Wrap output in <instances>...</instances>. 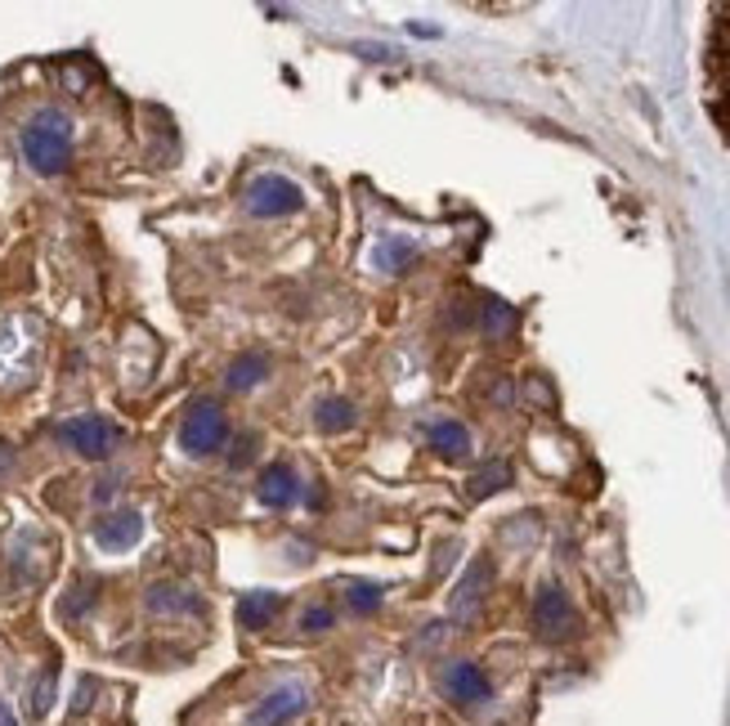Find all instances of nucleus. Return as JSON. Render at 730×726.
Masks as SVG:
<instances>
[{"label": "nucleus", "instance_id": "f257e3e1", "mask_svg": "<svg viewBox=\"0 0 730 726\" xmlns=\"http://www.w3.org/2000/svg\"><path fill=\"white\" fill-rule=\"evenodd\" d=\"M23 158L36 175H59L72 166V143H77V130H72V117L63 108H41L32 113V122L18 135Z\"/></svg>", "mask_w": 730, "mask_h": 726}, {"label": "nucleus", "instance_id": "f03ea898", "mask_svg": "<svg viewBox=\"0 0 730 726\" xmlns=\"http://www.w3.org/2000/svg\"><path fill=\"white\" fill-rule=\"evenodd\" d=\"M229 440V417L225 409L215 404V399H198V404H189L185 422H179V449H185L189 458H211L221 453Z\"/></svg>", "mask_w": 730, "mask_h": 726}, {"label": "nucleus", "instance_id": "7ed1b4c3", "mask_svg": "<svg viewBox=\"0 0 730 726\" xmlns=\"http://www.w3.org/2000/svg\"><path fill=\"white\" fill-rule=\"evenodd\" d=\"M59 440L72 449V453H81V458H90V462H103V458H113L117 453V445H122V430L108 422V417H99V413H86V417H67V422H59Z\"/></svg>", "mask_w": 730, "mask_h": 726}, {"label": "nucleus", "instance_id": "20e7f679", "mask_svg": "<svg viewBox=\"0 0 730 726\" xmlns=\"http://www.w3.org/2000/svg\"><path fill=\"white\" fill-rule=\"evenodd\" d=\"M242 202H247V215H255V221H282V215H297L305 206V193L287 175H261V179H251Z\"/></svg>", "mask_w": 730, "mask_h": 726}, {"label": "nucleus", "instance_id": "39448f33", "mask_svg": "<svg viewBox=\"0 0 730 726\" xmlns=\"http://www.w3.org/2000/svg\"><path fill=\"white\" fill-rule=\"evenodd\" d=\"M533 633L542 641H569L578 633V610L561 584H542L533 597Z\"/></svg>", "mask_w": 730, "mask_h": 726}, {"label": "nucleus", "instance_id": "423d86ee", "mask_svg": "<svg viewBox=\"0 0 730 726\" xmlns=\"http://www.w3.org/2000/svg\"><path fill=\"white\" fill-rule=\"evenodd\" d=\"M440 691H444V700H453L457 709H476V704H484V700L493 696V686H489V677H484L480 664L457 660V664H444V668H440Z\"/></svg>", "mask_w": 730, "mask_h": 726}, {"label": "nucleus", "instance_id": "0eeeda50", "mask_svg": "<svg viewBox=\"0 0 730 726\" xmlns=\"http://www.w3.org/2000/svg\"><path fill=\"white\" fill-rule=\"evenodd\" d=\"M310 709V691L301 681H282V686H274V691L251 709V717H247V726H287L291 717H301Z\"/></svg>", "mask_w": 730, "mask_h": 726}, {"label": "nucleus", "instance_id": "6e6552de", "mask_svg": "<svg viewBox=\"0 0 730 726\" xmlns=\"http://www.w3.org/2000/svg\"><path fill=\"white\" fill-rule=\"evenodd\" d=\"M301 476L291 471V462H274L261 471V480H255V498H261V506H274V512H287V506L301 502Z\"/></svg>", "mask_w": 730, "mask_h": 726}, {"label": "nucleus", "instance_id": "1a4fd4ad", "mask_svg": "<svg viewBox=\"0 0 730 726\" xmlns=\"http://www.w3.org/2000/svg\"><path fill=\"white\" fill-rule=\"evenodd\" d=\"M489 588H493V561H489V556H476V561L466 565L462 584L453 588V614H457V619H470V614L484 605Z\"/></svg>", "mask_w": 730, "mask_h": 726}, {"label": "nucleus", "instance_id": "9d476101", "mask_svg": "<svg viewBox=\"0 0 730 726\" xmlns=\"http://www.w3.org/2000/svg\"><path fill=\"white\" fill-rule=\"evenodd\" d=\"M139 538H143V516L130 512V506H122V512L103 516V521L95 525V542H99L103 552H130Z\"/></svg>", "mask_w": 730, "mask_h": 726}, {"label": "nucleus", "instance_id": "9b49d317", "mask_svg": "<svg viewBox=\"0 0 730 726\" xmlns=\"http://www.w3.org/2000/svg\"><path fill=\"white\" fill-rule=\"evenodd\" d=\"M269 368H274V363H269V354L265 350H242L234 363H229V368H225V386L229 390H255V386H261V381H269Z\"/></svg>", "mask_w": 730, "mask_h": 726}, {"label": "nucleus", "instance_id": "f8f14e48", "mask_svg": "<svg viewBox=\"0 0 730 726\" xmlns=\"http://www.w3.org/2000/svg\"><path fill=\"white\" fill-rule=\"evenodd\" d=\"M143 605H149L153 614H198L202 597L185 584H153L149 592H143Z\"/></svg>", "mask_w": 730, "mask_h": 726}, {"label": "nucleus", "instance_id": "ddd939ff", "mask_svg": "<svg viewBox=\"0 0 730 726\" xmlns=\"http://www.w3.org/2000/svg\"><path fill=\"white\" fill-rule=\"evenodd\" d=\"M426 440H430L435 453L449 458V462H462V458L470 453V430H466L462 422H453V417L430 422V426H426Z\"/></svg>", "mask_w": 730, "mask_h": 726}, {"label": "nucleus", "instance_id": "4468645a", "mask_svg": "<svg viewBox=\"0 0 730 726\" xmlns=\"http://www.w3.org/2000/svg\"><path fill=\"white\" fill-rule=\"evenodd\" d=\"M278 610H282V597H274V592H247V597H238V624L247 633H265L274 624Z\"/></svg>", "mask_w": 730, "mask_h": 726}, {"label": "nucleus", "instance_id": "2eb2a0df", "mask_svg": "<svg viewBox=\"0 0 730 726\" xmlns=\"http://www.w3.org/2000/svg\"><path fill=\"white\" fill-rule=\"evenodd\" d=\"M314 426H318L323 435L354 430V426H358V409L350 404V399H341V395H327V399H318V409H314Z\"/></svg>", "mask_w": 730, "mask_h": 726}, {"label": "nucleus", "instance_id": "dca6fc26", "mask_svg": "<svg viewBox=\"0 0 730 726\" xmlns=\"http://www.w3.org/2000/svg\"><path fill=\"white\" fill-rule=\"evenodd\" d=\"M413 261H417V242L408 238H381V247L373 251V265L381 274H404Z\"/></svg>", "mask_w": 730, "mask_h": 726}, {"label": "nucleus", "instance_id": "f3484780", "mask_svg": "<svg viewBox=\"0 0 730 726\" xmlns=\"http://www.w3.org/2000/svg\"><path fill=\"white\" fill-rule=\"evenodd\" d=\"M506 485H511V466H506V462H489L484 471H476V476L466 480V498L480 502V498H489V493H498V489H506Z\"/></svg>", "mask_w": 730, "mask_h": 726}, {"label": "nucleus", "instance_id": "a211bd4d", "mask_svg": "<svg viewBox=\"0 0 730 726\" xmlns=\"http://www.w3.org/2000/svg\"><path fill=\"white\" fill-rule=\"evenodd\" d=\"M54 691H59V664H46L32 681V696H27V709L32 717H46L54 709Z\"/></svg>", "mask_w": 730, "mask_h": 726}, {"label": "nucleus", "instance_id": "6ab92c4d", "mask_svg": "<svg viewBox=\"0 0 730 726\" xmlns=\"http://www.w3.org/2000/svg\"><path fill=\"white\" fill-rule=\"evenodd\" d=\"M381 601H386V592L377 584H363V578H350V584H345V605L354 614H377Z\"/></svg>", "mask_w": 730, "mask_h": 726}, {"label": "nucleus", "instance_id": "aec40b11", "mask_svg": "<svg viewBox=\"0 0 730 726\" xmlns=\"http://www.w3.org/2000/svg\"><path fill=\"white\" fill-rule=\"evenodd\" d=\"M484 328H489V337H506L511 328H516V310L511 305H502V301H484Z\"/></svg>", "mask_w": 730, "mask_h": 726}, {"label": "nucleus", "instance_id": "412c9836", "mask_svg": "<svg viewBox=\"0 0 730 726\" xmlns=\"http://www.w3.org/2000/svg\"><path fill=\"white\" fill-rule=\"evenodd\" d=\"M332 624H337V610L332 605H310L301 614V633H327Z\"/></svg>", "mask_w": 730, "mask_h": 726}, {"label": "nucleus", "instance_id": "4be33fe9", "mask_svg": "<svg viewBox=\"0 0 730 726\" xmlns=\"http://www.w3.org/2000/svg\"><path fill=\"white\" fill-rule=\"evenodd\" d=\"M90 605H95V584H77L63 601V614H67V619H77V614H86Z\"/></svg>", "mask_w": 730, "mask_h": 726}, {"label": "nucleus", "instance_id": "5701e85b", "mask_svg": "<svg viewBox=\"0 0 730 726\" xmlns=\"http://www.w3.org/2000/svg\"><path fill=\"white\" fill-rule=\"evenodd\" d=\"M95 696H99V681L95 677H81V686H77V696H72V713H90V704H95Z\"/></svg>", "mask_w": 730, "mask_h": 726}, {"label": "nucleus", "instance_id": "b1692460", "mask_svg": "<svg viewBox=\"0 0 730 726\" xmlns=\"http://www.w3.org/2000/svg\"><path fill=\"white\" fill-rule=\"evenodd\" d=\"M255 458V435H242V440H234V453H229V466H247Z\"/></svg>", "mask_w": 730, "mask_h": 726}, {"label": "nucleus", "instance_id": "393cba45", "mask_svg": "<svg viewBox=\"0 0 730 726\" xmlns=\"http://www.w3.org/2000/svg\"><path fill=\"white\" fill-rule=\"evenodd\" d=\"M529 395H533V404H546V409L556 404V399H552V390H546V381H542V377H533V381H529Z\"/></svg>", "mask_w": 730, "mask_h": 726}, {"label": "nucleus", "instance_id": "a878e982", "mask_svg": "<svg viewBox=\"0 0 730 726\" xmlns=\"http://www.w3.org/2000/svg\"><path fill=\"white\" fill-rule=\"evenodd\" d=\"M354 54H368V63H381V59H394V54H390L386 46H381V50H377V46H354Z\"/></svg>", "mask_w": 730, "mask_h": 726}, {"label": "nucleus", "instance_id": "bb28decb", "mask_svg": "<svg viewBox=\"0 0 730 726\" xmlns=\"http://www.w3.org/2000/svg\"><path fill=\"white\" fill-rule=\"evenodd\" d=\"M0 726H18V717L10 713V704H5V700H0Z\"/></svg>", "mask_w": 730, "mask_h": 726}]
</instances>
